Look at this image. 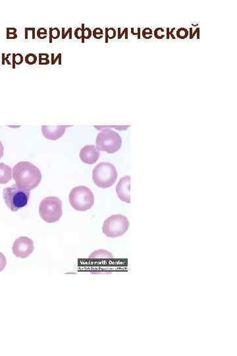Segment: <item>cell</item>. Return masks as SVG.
Listing matches in <instances>:
<instances>
[{"label":"cell","mask_w":237,"mask_h":356,"mask_svg":"<svg viewBox=\"0 0 237 356\" xmlns=\"http://www.w3.org/2000/svg\"><path fill=\"white\" fill-rule=\"evenodd\" d=\"M167 37L166 38L167 39H169V28H167V35H166Z\"/></svg>","instance_id":"cell-31"},{"label":"cell","mask_w":237,"mask_h":356,"mask_svg":"<svg viewBox=\"0 0 237 356\" xmlns=\"http://www.w3.org/2000/svg\"><path fill=\"white\" fill-rule=\"evenodd\" d=\"M195 35H197V38H198V39H199V38H200V28H196V29L195 30V31L194 32L193 34H192V35L190 36V39H192V38H193L194 37V36H195Z\"/></svg>","instance_id":"cell-27"},{"label":"cell","mask_w":237,"mask_h":356,"mask_svg":"<svg viewBox=\"0 0 237 356\" xmlns=\"http://www.w3.org/2000/svg\"><path fill=\"white\" fill-rule=\"evenodd\" d=\"M47 58L48 56L44 58V54H40L39 55V64H49V61L47 60Z\"/></svg>","instance_id":"cell-24"},{"label":"cell","mask_w":237,"mask_h":356,"mask_svg":"<svg viewBox=\"0 0 237 356\" xmlns=\"http://www.w3.org/2000/svg\"><path fill=\"white\" fill-rule=\"evenodd\" d=\"M7 265V259L5 256L0 252V272L4 270Z\"/></svg>","instance_id":"cell-20"},{"label":"cell","mask_w":237,"mask_h":356,"mask_svg":"<svg viewBox=\"0 0 237 356\" xmlns=\"http://www.w3.org/2000/svg\"><path fill=\"white\" fill-rule=\"evenodd\" d=\"M25 61L28 65H33L37 61V56L34 54H28L25 57Z\"/></svg>","instance_id":"cell-16"},{"label":"cell","mask_w":237,"mask_h":356,"mask_svg":"<svg viewBox=\"0 0 237 356\" xmlns=\"http://www.w3.org/2000/svg\"><path fill=\"white\" fill-rule=\"evenodd\" d=\"M164 31L163 28H157L154 32V35L157 39H163L165 37Z\"/></svg>","instance_id":"cell-18"},{"label":"cell","mask_w":237,"mask_h":356,"mask_svg":"<svg viewBox=\"0 0 237 356\" xmlns=\"http://www.w3.org/2000/svg\"><path fill=\"white\" fill-rule=\"evenodd\" d=\"M131 177L126 176L120 179L116 186V192L121 201L127 203H131L130 199Z\"/></svg>","instance_id":"cell-9"},{"label":"cell","mask_w":237,"mask_h":356,"mask_svg":"<svg viewBox=\"0 0 237 356\" xmlns=\"http://www.w3.org/2000/svg\"><path fill=\"white\" fill-rule=\"evenodd\" d=\"M34 246L32 239L26 236L18 237L14 242L12 251L16 257L26 259L34 251Z\"/></svg>","instance_id":"cell-8"},{"label":"cell","mask_w":237,"mask_h":356,"mask_svg":"<svg viewBox=\"0 0 237 356\" xmlns=\"http://www.w3.org/2000/svg\"><path fill=\"white\" fill-rule=\"evenodd\" d=\"M131 33L135 36L137 35V38H138V39L140 38V28H138V32L137 33H135L134 32V28H131Z\"/></svg>","instance_id":"cell-28"},{"label":"cell","mask_w":237,"mask_h":356,"mask_svg":"<svg viewBox=\"0 0 237 356\" xmlns=\"http://www.w3.org/2000/svg\"><path fill=\"white\" fill-rule=\"evenodd\" d=\"M69 203L77 211H86L94 204V196L90 189L80 185L74 187L69 194Z\"/></svg>","instance_id":"cell-5"},{"label":"cell","mask_w":237,"mask_h":356,"mask_svg":"<svg viewBox=\"0 0 237 356\" xmlns=\"http://www.w3.org/2000/svg\"><path fill=\"white\" fill-rule=\"evenodd\" d=\"M96 143L98 150L113 154L121 148L122 138L117 132L106 128L98 133Z\"/></svg>","instance_id":"cell-6"},{"label":"cell","mask_w":237,"mask_h":356,"mask_svg":"<svg viewBox=\"0 0 237 356\" xmlns=\"http://www.w3.org/2000/svg\"><path fill=\"white\" fill-rule=\"evenodd\" d=\"M188 35H189V32H188V30L185 28H180L177 30V36L180 39H185L187 38Z\"/></svg>","instance_id":"cell-15"},{"label":"cell","mask_w":237,"mask_h":356,"mask_svg":"<svg viewBox=\"0 0 237 356\" xmlns=\"http://www.w3.org/2000/svg\"><path fill=\"white\" fill-rule=\"evenodd\" d=\"M3 151H4V147H3L2 141H0V159L3 157Z\"/></svg>","instance_id":"cell-29"},{"label":"cell","mask_w":237,"mask_h":356,"mask_svg":"<svg viewBox=\"0 0 237 356\" xmlns=\"http://www.w3.org/2000/svg\"><path fill=\"white\" fill-rule=\"evenodd\" d=\"M50 42H51L52 41V38L56 39L59 36V29H57V28H50Z\"/></svg>","instance_id":"cell-22"},{"label":"cell","mask_w":237,"mask_h":356,"mask_svg":"<svg viewBox=\"0 0 237 356\" xmlns=\"http://www.w3.org/2000/svg\"><path fill=\"white\" fill-rule=\"evenodd\" d=\"M91 258H98L101 261V262H103V261L106 260V259H114L113 256L112 255V253H110L109 251H107V250H104V249H99V250H96V251H94L93 253H92L88 257V259H91ZM112 262L98 263V264L95 265V269H101L100 272H103L104 271H106V270L108 269L109 267H111V265H112Z\"/></svg>","instance_id":"cell-12"},{"label":"cell","mask_w":237,"mask_h":356,"mask_svg":"<svg viewBox=\"0 0 237 356\" xmlns=\"http://www.w3.org/2000/svg\"><path fill=\"white\" fill-rule=\"evenodd\" d=\"M68 127H70V125H42L41 130L44 136L46 139L51 140H56L64 135L66 129Z\"/></svg>","instance_id":"cell-11"},{"label":"cell","mask_w":237,"mask_h":356,"mask_svg":"<svg viewBox=\"0 0 237 356\" xmlns=\"http://www.w3.org/2000/svg\"><path fill=\"white\" fill-rule=\"evenodd\" d=\"M11 179V168L4 163H0V184H6Z\"/></svg>","instance_id":"cell-13"},{"label":"cell","mask_w":237,"mask_h":356,"mask_svg":"<svg viewBox=\"0 0 237 356\" xmlns=\"http://www.w3.org/2000/svg\"><path fill=\"white\" fill-rule=\"evenodd\" d=\"M84 24H83V42H84V38L85 39H88L90 38L91 36H92V31L89 28H84Z\"/></svg>","instance_id":"cell-19"},{"label":"cell","mask_w":237,"mask_h":356,"mask_svg":"<svg viewBox=\"0 0 237 356\" xmlns=\"http://www.w3.org/2000/svg\"><path fill=\"white\" fill-rule=\"evenodd\" d=\"M116 36V31L113 28H106V42H108V38L113 39Z\"/></svg>","instance_id":"cell-14"},{"label":"cell","mask_w":237,"mask_h":356,"mask_svg":"<svg viewBox=\"0 0 237 356\" xmlns=\"http://www.w3.org/2000/svg\"><path fill=\"white\" fill-rule=\"evenodd\" d=\"M153 31L150 28H145L142 30V35L145 39H150L152 38Z\"/></svg>","instance_id":"cell-17"},{"label":"cell","mask_w":237,"mask_h":356,"mask_svg":"<svg viewBox=\"0 0 237 356\" xmlns=\"http://www.w3.org/2000/svg\"><path fill=\"white\" fill-rule=\"evenodd\" d=\"M118 173L115 166L109 162H101L92 171V179L98 187L109 188L115 183Z\"/></svg>","instance_id":"cell-2"},{"label":"cell","mask_w":237,"mask_h":356,"mask_svg":"<svg viewBox=\"0 0 237 356\" xmlns=\"http://www.w3.org/2000/svg\"><path fill=\"white\" fill-rule=\"evenodd\" d=\"M75 37L78 39H80L83 37V29L77 28L75 31Z\"/></svg>","instance_id":"cell-25"},{"label":"cell","mask_w":237,"mask_h":356,"mask_svg":"<svg viewBox=\"0 0 237 356\" xmlns=\"http://www.w3.org/2000/svg\"><path fill=\"white\" fill-rule=\"evenodd\" d=\"M99 152L94 145H86L81 148L80 158L85 164H93L98 161Z\"/></svg>","instance_id":"cell-10"},{"label":"cell","mask_w":237,"mask_h":356,"mask_svg":"<svg viewBox=\"0 0 237 356\" xmlns=\"http://www.w3.org/2000/svg\"><path fill=\"white\" fill-rule=\"evenodd\" d=\"M175 28H173L171 29V32H169V35H171V36H172V38H173V39H175V38H175V36H174V35H173V31H175Z\"/></svg>","instance_id":"cell-30"},{"label":"cell","mask_w":237,"mask_h":356,"mask_svg":"<svg viewBox=\"0 0 237 356\" xmlns=\"http://www.w3.org/2000/svg\"><path fill=\"white\" fill-rule=\"evenodd\" d=\"M13 178L18 187L31 191L41 182L42 173L37 166L28 162H20L13 167Z\"/></svg>","instance_id":"cell-1"},{"label":"cell","mask_w":237,"mask_h":356,"mask_svg":"<svg viewBox=\"0 0 237 356\" xmlns=\"http://www.w3.org/2000/svg\"><path fill=\"white\" fill-rule=\"evenodd\" d=\"M31 191H26L13 185L3 190V196L5 205L9 209L15 212L27 205Z\"/></svg>","instance_id":"cell-3"},{"label":"cell","mask_w":237,"mask_h":356,"mask_svg":"<svg viewBox=\"0 0 237 356\" xmlns=\"http://www.w3.org/2000/svg\"><path fill=\"white\" fill-rule=\"evenodd\" d=\"M13 64H17V65H19L21 64H22V62L23 61V55L20 54H13Z\"/></svg>","instance_id":"cell-21"},{"label":"cell","mask_w":237,"mask_h":356,"mask_svg":"<svg viewBox=\"0 0 237 356\" xmlns=\"http://www.w3.org/2000/svg\"><path fill=\"white\" fill-rule=\"evenodd\" d=\"M128 32V28H125L124 29L123 32L121 33V28H118V39H121L122 38V36L124 35V33L125 32Z\"/></svg>","instance_id":"cell-26"},{"label":"cell","mask_w":237,"mask_h":356,"mask_svg":"<svg viewBox=\"0 0 237 356\" xmlns=\"http://www.w3.org/2000/svg\"><path fill=\"white\" fill-rule=\"evenodd\" d=\"M39 214L47 223L57 222L63 215L62 201L56 196L44 198L40 204Z\"/></svg>","instance_id":"cell-4"},{"label":"cell","mask_w":237,"mask_h":356,"mask_svg":"<svg viewBox=\"0 0 237 356\" xmlns=\"http://www.w3.org/2000/svg\"><path fill=\"white\" fill-rule=\"evenodd\" d=\"M103 30L100 28H96L93 31V36L96 39H100L103 37Z\"/></svg>","instance_id":"cell-23"},{"label":"cell","mask_w":237,"mask_h":356,"mask_svg":"<svg viewBox=\"0 0 237 356\" xmlns=\"http://www.w3.org/2000/svg\"><path fill=\"white\" fill-rule=\"evenodd\" d=\"M129 226L127 217L121 214H115L106 219L102 226V232L107 237L115 238L124 235Z\"/></svg>","instance_id":"cell-7"}]
</instances>
